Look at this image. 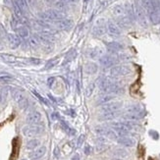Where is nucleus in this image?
Returning <instances> with one entry per match:
<instances>
[{
  "label": "nucleus",
  "mask_w": 160,
  "mask_h": 160,
  "mask_svg": "<svg viewBox=\"0 0 160 160\" xmlns=\"http://www.w3.org/2000/svg\"><path fill=\"white\" fill-rule=\"evenodd\" d=\"M54 82H55V78H53V77H51V78L48 79V80H47V85H48V87L51 88V87L53 86Z\"/></svg>",
  "instance_id": "obj_37"
},
{
  "label": "nucleus",
  "mask_w": 160,
  "mask_h": 160,
  "mask_svg": "<svg viewBox=\"0 0 160 160\" xmlns=\"http://www.w3.org/2000/svg\"><path fill=\"white\" fill-rule=\"evenodd\" d=\"M14 2H15L23 11L27 8V4H26V1H25V0H14Z\"/></svg>",
  "instance_id": "obj_29"
},
{
  "label": "nucleus",
  "mask_w": 160,
  "mask_h": 160,
  "mask_svg": "<svg viewBox=\"0 0 160 160\" xmlns=\"http://www.w3.org/2000/svg\"><path fill=\"white\" fill-rule=\"evenodd\" d=\"M32 93L34 94V95H36L37 97H38V98L41 101V102H42V103H44V104H46V105H47V101L43 98V97L42 96H41L38 92H37V90H32Z\"/></svg>",
  "instance_id": "obj_31"
},
{
  "label": "nucleus",
  "mask_w": 160,
  "mask_h": 160,
  "mask_svg": "<svg viewBox=\"0 0 160 160\" xmlns=\"http://www.w3.org/2000/svg\"><path fill=\"white\" fill-rule=\"evenodd\" d=\"M90 150H92V149H90V147H89V145H86V148H85V153H86L87 155H88V154L90 153Z\"/></svg>",
  "instance_id": "obj_39"
},
{
  "label": "nucleus",
  "mask_w": 160,
  "mask_h": 160,
  "mask_svg": "<svg viewBox=\"0 0 160 160\" xmlns=\"http://www.w3.org/2000/svg\"><path fill=\"white\" fill-rule=\"evenodd\" d=\"M17 36L20 38H28L30 36V32H29V29L26 27V26H22L17 29Z\"/></svg>",
  "instance_id": "obj_13"
},
{
  "label": "nucleus",
  "mask_w": 160,
  "mask_h": 160,
  "mask_svg": "<svg viewBox=\"0 0 160 160\" xmlns=\"http://www.w3.org/2000/svg\"><path fill=\"white\" fill-rule=\"evenodd\" d=\"M65 5H74V4H77L79 2V0H61Z\"/></svg>",
  "instance_id": "obj_32"
},
{
  "label": "nucleus",
  "mask_w": 160,
  "mask_h": 160,
  "mask_svg": "<svg viewBox=\"0 0 160 160\" xmlns=\"http://www.w3.org/2000/svg\"><path fill=\"white\" fill-rule=\"evenodd\" d=\"M39 42H40V40L38 37H31L29 38V45L32 47V48H37L38 45H39Z\"/></svg>",
  "instance_id": "obj_19"
},
{
  "label": "nucleus",
  "mask_w": 160,
  "mask_h": 160,
  "mask_svg": "<svg viewBox=\"0 0 160 160\" xmlns=\"http://www.w3.org/2000/svg\"><path fill=\"white\" fill-rule=\"evenodd\" d=\"M41 120V114L38 111H32V112L29 113L26 118V122L29 125H37Z\"/></svg>",
  "instance_id": "obj_5"
},
{
  "label": "nucleus",
  "mask_w": 160,
  "mask_h": 160,
  "mask_svg": "<svg viewBox=\"0 0 160 160\" xmlns=\"http://www.w3.org/2000/svg\"><path fill=\"white\" fill-rule=\"evenodd\" d=\"M76 55H77V53H75V52H71L70 54H69V56L67 55V57H66V61H72L73 59H74V57L76 56Z\"/></svg>",
  "instance_id": "obj_36"
},
{
  "label": "nucleus",
  "mask_w": 160,
  "mask_h": 160,
  "mask_svg": "<svg viewBox=\"0 0 160 160\" xmlns=\"http://www.w3.org/2000/svg\"><path fill=\"white\" fill-rule=\"evenodd\" d=\"M82 140H85V136H81V137H80L79 141H78V145H79V147H80V145L82 144Z\"/></svg>",
  "instance_id": "obj_40"
},
{
  "label": "nucleus",
  "mask_w": 160,
  "mask_h": 160,
  "mask_svg": "<svg viewBox=\"0 0 160 160\" xmlns=\"http://www.w3.org/2000/svg\"><path fill=\"white\" fill-rule=\"evenodd\" d=\"M88 2H89V0H83V5H85V9L87 8V6H88Z\"/></svg>",
  "instance_id": "obj_41"
},
{
  "label": "nucleus",
  "mask_w": 160,
  "mask_h": 160,
  "mask_svg": "<svg viewBox=\"0 0 160 160\" xmlns=\"http://www.w3.org/2000/svg\"><path fill=\"white\" fill-rule=\"evenodd\" d=\"M83 70H85V73L88 75H94L98 71V66L94 62H88V63H86L85 67H83Z\"/></svg>",
  "instance_id": "obj_10"
},
{
  "label": "nucleus",
  "mask_w": 160,
  "mask_h": 160,
  "mask_svg": "<svg viewBox=\"0 0 160 160\" xmlns=\"http://www.w3.org/2000/svg\"><path fill=\"white\" fill-rule=\"evenodd\" d=\"M114 154L117 155V156H126L127 152L124 151L123 149H117L116 151H114Z\"/></svg>",
  "instance_id": "obj_33"
},
{
  "label": "nucleus",
  "mask_w": 160,
  "mask_h": 160,
  "mask_svg": "<svg viewBox=\"0 0 160 160\" xmlns=\"http://www.w3.org/2000/svg\"><path fill=\"white\" fill-rule=\"evenodd\" d=\"M58 62H59V60H58L57 57L51 59L50 61H48V62H47V64L45 65V69H51V68L55 67V66H56V65L58 64Z\"/></svg>",
  "instance_id": "obj_27"
},
{
  "label": "nucleus",
  "mask_w": 160,
  "mask_h": 160,
  "mask_svg": "<svg viewBox=\"0 0 160 160\" xmlns=\"http://www.w3.org/2000/svg\"><path fill=\"white\" fill-rule=\"evenodd\" d=\"M61 127L63 128L64 130H65V132L66 133H68L69 135H71V136H73V135H75L76 134V132H75V130H73L71 127H69V125L66 123V122H64V121H61Z\"/></svg>",
  "instance_id": "obj_23"
},
{
  "label": "nucleus",
  "mask_w": 160,
  "mask_h": 160,
  "mask_svg": "<svg viewBox=\"0 0 160 160\" xmlns=\"http://www.w3.org/2000/svg\"><path fill=\"white\" fill-rule=\"evenodd\" d=\"M13 9H14V14H15V16L17 18H23V10L20 8V7L15 3V2H13Z\"/></svg>",
  "instance_id": "obj_22"
},
{
  "label": "nucleus",
  "mask_w": 160,
  "mask_h": 160,
  "mask_svg": "<svg viewBox=\"0 0 160 160\" xmlns=\"http://www.w3.org/2000/svg\"><path fill=\"white\" fill-rule=\"evenodd\" d=\"M8 41H9V45L11 48L15 49V48H18L21 44V38L17 36V34L14 33H9L8 34Z\"/></svg>",
  "instance_id": "obj_9"
},
{
  "label": "nucleus",
  "mask_w": 160,
  "mask_h": 160,
  "mask_svg": "<svg viewBox=\"0 0 160 160\" xmlns=\"http://www.w3.org/2000/svg\"><path fill=\"white\" fill-rule=\"evenodd\" d=\"M105 145H104V143H99L98 145H96V151L97 152H102L104 149H105Z\"/></svg>",
  "instance_id": "obj_34"
},
{
  "label": "nucleus",
  "mask_w": 160,
  "mask_h": 160,
  "mask_svg": "<svg viewBox=\"0 0 160 160\" xmlns=\"http://www.w3.org/2000/svg\"><path fill=\"white\" fill-rule=\"evenodd\" d=\"M120 106L119 102H107L105 104H102L100 107V111L103 113H109L114 112L116 109H118Z\"/></svg>",
  "instance_id": "obj_7"
},
{
  "label": "nucleus",
  "mask_w": 160,
  "mask_h": 160,
  "mask_svg": "<svg viewBox=\"0 0 160 160\" xmlns=\"http://www.w3.org/2000/svg\"><path fill=\"white\" fill-rule=\"evenodd\" d=\"M116 117V114L114 112H109V113H104L103 115H101L99 117V120L100 121H106V120H111L113 118Z\"/></svg>",
  "instance_id": "obj_25"
},
{
  "label": "nucleus",
  "mask_w": 160,
  "mask_h": 160,
  "mask_svg": "<svg viewBox=\"0 0 160 160\" xmlns=\"http://www.w3.org/2000/svg\"><path fill=\"white\" fill-rule=\"evenodd\" d=\"M136 14H137V17L140 20V22L142 26H147V19H145V16H144V13H143V10L141 8L140 6H136Z\"/></svg>",
  "instance_id": "obj_14"
},
{
  "label": "nucleus",
  "mask_w": 160,
  "mask_h": 160,
  "mask_svg": "<svg viewBox=\"0 0 160 160\" xmlns=\"http://www.w3.org/2000/svg\"><path fill=\"white\" fill-rule=\"evenodd\" d=\"M102 54V50L100 49V48H92V49H90L88 50V56L89 58H92V59H94V58H97V57H99L100 55Z\"/></svg>",
  "instance_id": "obj_15"
},
{
  "label": "nucleus",
  "mask_w": 160,
  "mask_h": 160,
  "mask_svg": "<svg viewBox=\"0 0 160 160\" xmlns=\"http://www.w3.org/2000/svg\"><path fill=\"white\" fill-rule=\"evenodd\" d=\"M30 62H31L32 64H33V65H39L41 63V60L38 59V58H31Z\"/></svg>",
  "instance_id": "obj_35"
},
{
  "label": "nucleus",
  "mask_w": 160,
  "mask_h": 160,
  "mask_svg": "<svg viewBox=\"0 0 160 160\" xmlns=\"http://www.w3.org/2000/svg\"><path fill=\"white\" fill-rule=\"evenodd\" d=\"M118 142L124 145V147H133L135 144V142L129 138H120L119 140H118Z\"/></svg>",
  "instance_id": "obj_16"
},
{
  "label": "nucleus",
  "mask_w": 160,
  "mask_h": 160,
  "mask_svg": "<svg viewBox=\"0 0 160 160\" xmlns=\"http://www.w3.org/2000/svg\"><path fill=\"white\" fill-rule=\"evenodd\" d=\"M73 25H74L73 21L71 19H66V18L55 22V26H56V28L61 31H70L73 28Z\"/></svg>",
  "instance_id": "obj_4"
},
{
  "label": "nucleus",
  "mask_w": 160,
  "mask_h": 160,
  "mask_svg": "<svg viewBox=\"0 0 160 160\" xmlns=\"http://www.w3.org/2000/svg\"><path fill=\"white\" fill-rule=\"evenodd\" d=\"M1 58L5 62H7V63H14V62H16V60H17V58L15 56H13V55H10V54H2Z\"/></svg>",
  "instance_id": "obj_24"
},
{
  "label": "nucleus",
  "mask_w": 160,
  "mask_h": 160,
  "mask_svg": "<svg viewBox=\"0 0 160 160\" xmlns=\"http://www.w3.org/2000/svg\"><path fill=\"white\" fill-rule=\"evenodd\" d=\"M2 100H3V97H2V94H1V93H0V103H1V102H2Z\"/></svg>",
  "instance_id": "obj_42"
},
{
  "label": "nucleus",
  "mask_w": 160,
  "mask_h": 160,
  "mask_svg": "<svg viewBox=\"0 0 160 160\" xmlns=\"http://www.w3.org/2000/svg\"><path fill=\"white\" fill-rule=\"evenodd\" d=\"M107 31L111 36H114V37L119 36L121 32L119 27H118L114 22H112V21H109L107 23Z\"/></svg>",
  "instance_id": "obj_11"
},
{
  "label": "nucleus",
  "mask_w": 160,
  "mask_h": 160,
  "mask_svg": "<svg viewBox=\"0 0 160 160\" xmlns=\"http://www.w3.org/2000/svg\"><path fill=\"white\" fill-rule=\"evenodd\" d=\"M46 147H44V145H42V147H39L37 149L32 150V152H31L29 157L32 160H38V159H40L41 157H43L46 153Z\"/></svg>",
  "instance_id": "obj_6"
},
{
  "label": "nucleus",
  "mask_w": 160,
  "mask_h": 160,
  "mask_svg": "<svg viewBox=\"0 0 160 160\" xmlns=\"http://www.w3.org/2000/svg\"><path fill=\"white\" fill-rule=\"evenodd\" d=\"M112 160H123V159H120V158H113Z\"/></svg>",
  "instance_id": "obj_43"
},
{
  "label": "nucleus",
  "mask_w": 160,
  "mask_h": 160,
  "mask_svg": "<svg viewBox=\"0 0 160 160\" xmlns=\"http://www.w3.org/2000/svg\"><path fill=\"white\" fill-rule=\"evenodd\" d=\"M12 96H13V99L15 100V102H17V103H20L21 101L26 98V96L24 95V93L19 92V90H15V92H13Z\"/></svg>",
  "instance_id": "obj_17"
},
{
  "label": "nucleus",
  "mask_w": 160,
  "mask_h": 160,
  "mask_svg": "<svg viewBox=\"0 0 160 160\" xmlns=\"http://www.w3.org/2000/svg\"><path fill=\"white\" fill-rule=\"evenodd\" d=\"M106 31H107V26H105V24H104V20L103 19L97 20V24L94 27L92 33L95 37H101L106 32Z\"/></svg>",
  "instance_id": "obj_3"
},
{
  "label": "nucleus",
  "mask_w": 160,
  "mask_h": 160,
  "mask_svg": "<svg viewBox=\"0 0 160 160\" xmlns=\"http://www.w3.org/2000/svg\"><path fill=\"white\" fill-rule=\"evenodd\" d=\"M124 14V8L121 5H117L113 8V15L116 17H122Z\"/></svg>",
  "instance_id": "obj_21"
},
{
  "label": "nucleus",
  "mask_w": 160,
  "mask_h": 160,
  "mask_svg": "<svg viewBox=\"0 0 160 160\" xmlns=\"http://www.w3.org/2000/svg\"><path fill=\"white\" fill-rule=\"evenodd\" d=\"M18 105H19L20 109H26L28 106H29V100H28V98L26 97L24 100H22L20 103H18Z\"/></svg>",
  "instance_id": "obj_30"
},
{
  "label": "nucleus",
  "mask_w": 160,
  "mask_h": 160,
  "mask_svg": "<svg viewBox=\"0 0 160 160\" xmlns=\"http://www.w3.org/2000/svg\"><path fill=\"white\" fill-rule=\"evenodd\" d=\"M124 73V68L123 67H113L111 69L110 74L112 76H117V75H120Z\"/></svg>",
  "instance_id": "obj_26"
},
{
  "label": "nucleus",
  "mask_w": 160,
  "mask_h": 160,
  "mask_svg": "<svg viewBox=\"0 0 160 160\" xmlns=\"http://www.w3.org/2000/svg\"><path fill=\"white\" fill-rule=\"evenodd\" d=\"M40 147V141L38 138H32V140L28 141L26 143V149L28 150H34Z\"/></svg>",
  "instance_id": "obj_12"
},
{
  "label": "nucleus",
  "mask_w": 160,
  "mask_h": 160,
  "mask_svg": "<svg viewBox=\"0 0 160 160\" xmlns=\"http://www.w3.org/2000/svg\"><path fill=\"white\" fill-rule=\"evenodd\" d=\"M99 63L103 67L109 68L115 64V58L110 56V55H104V56L99 57Z\"/></svg>",
  "instance_id": "obj_8"
},
{
  "label": "nucleus",
  "mask_w": 160,
  "mask_h": 160,
  "mask_svg": "<svg viewBox=\"0 0 160 160\" xmlns=\"http://www.w3.org/2000/svg\"><path fill=\"white\" fill-rule=\"evenodd\" d=\"M39 17L45 22H57L65 19V14L58 9H48L41 13Z\"/></svg>",
  "instance_id": "obj_1"
},
{
  "label": "nucleus",
  "mask_w": 160,
  "mask_h": 160,
  "mask_svg": "<svg viewBox=\"0 0 160 160\" xmlns=\"http://www.w3.org/2000/svg\"><path fill=\"white\" fill-rule=\"evenodd\" d=\"M113 98L112 95H109V94H106V95H103V96H100L98 99H97V104H105L107 102H110V100Z\"/></svg>",
  "instance_id": "obj_20"
},
{
  "label": "nucleus",
  "mask_w": 160,
  "mask_h": 160,
  "mask_svg": "<svg viewBox=\"0 0 160 160\" xmlns=\"http://www.w3.org/2000/svg\"><path fill=\"white\" fill-rule=\"evenodd\" d=\"M106 46L108 48V50L110 51H118L122 48V45L118 42H109L106 44Z\"/></svg>",
  "instance_id": "obj_18"
},
{
  "label": "nucleus",
  "mask_w": 160,
  "mask_h": 160,
  "mask_svg": "<svg viewBox=\"0 0 160 160\" xmlns=\"http://www.w3.org/2000/svg\"><path fill=\"white\" fill-rule=\"evenodd\" d=\"M21 160H27V159H25V158H24V159H21Z\"/></svg>",
  "instance_id": "obj_44"
},
{
  "label": "nucleus",
  "mask_w": 160,
  "mask_h": 160,
  "mask_svg": "<svg viewBox=\"0 0 160 160\" xmlns=\"http://www.w3.org/2000/svg\"><path fill=\"white\" fill-rule=\"evenodd\" d=\"M59 154H60V149H59L58 147H56V148H54V156L56 157V158H58L59 157Z\"/></svg>",
  "instance_id": "obj_38"
},
{
  "label": "nucleus",
  "mask_w": 160,
  "mask_h": 160,
  "mask_svg": "<svg viewBox=\"0 0 160 160\" xmlns=\"http://www.w3.org/2000/svg\"><path fill=\"white\" fill-rule=\"evenodd\" d=\"M94 88H95V85L94 83H89V85L88 86V88H86V95L88 97H89L90 95H92L94 92Z\"/></svg>",
  "instance_id": "obj_28"
},
{
  "label": "nucleus",
  "mask_w": 160,
  "mask_h": 160,
  "mask_svg": "<svg viewBox=\"0 0 160 160\" xmlns=\"http://www.w3.org/2000/svg\"><path fill=\"white\" fill-rule=\"evenodd\" d=\"M43 127L40 125H29L22 129V133L27 138H34L43 133Z\"/></svg>",
  "instance_id": "obj_2"
}]
</instances>
